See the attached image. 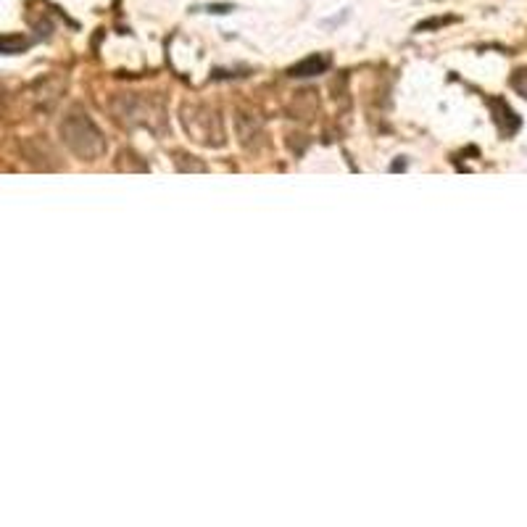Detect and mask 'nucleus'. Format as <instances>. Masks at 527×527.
Masks as SVG:
<instances>
[{
  "mask_svg": "<svg viewBox=\"0 0 527 527\" xmlns=\"http://www.w3.org/2000/svg\"><path fill=\"white\" fill-rule=\"evenodd\" d=\"M61 138L69 145L72 153H77L84 161H95L106 153V140L101 130L95 127V121L87 116V111H69L61 121Z\"/></svg>",
  "mask_w": 527,
  "mask_h": 527,
  "instance_id": "nucleus-1",
  "label": "nucleus"
},
{
  "mask_svg": "<svg viewBox=\"0 0 527 527\" xmlns=\"http://www.w3.org/2000/svg\"><path fill=\"white\" fill-rule=\"evenodd\" d=\"M327 66H330V58L327 56H311V58H306V61L293 66L290 74L293 77H314V74H322Z\"/></svg>",
  "mask_w": 527,
  "mask_h": 527,
  "instance_id": "nucleus-2",
  "label": "nucleus"
},
{
  "mask_svg": "<svg viewBox=\"0 0 527 527\" xmlns=\"http://www.w3.org/2000/svg\"><path fill=\"white\" fill-rule=\"evenodd\" d=\"M490 109H493V111H499V116H496V121H499V124H504V119H506V121H509V127H511V132H517L519 119H517V113L511 111V109H509L506 103L496 98V101H490Z\"/></svg>",
  "mask_w": 527,
  "mask_h": 527,
  "instance_id": "nucleus-3",
  "label": "nucleus"
},
{
  "mask_svg": "<svg viewBox=\"0 0 527 527\" xmlns=\"http://www.w3.org/2000/svg\"><path fill=\"white\" fill-rule=\"evenodd\" d=\"M511 87H514L522 98H527V69L514 72V77H511Z\"/></svg>",
  "mask_w": 527,
  "mask_h": 527,
  "instance_id": "nucleus-4",
  "label": "nucleus"
}]
</instances>
